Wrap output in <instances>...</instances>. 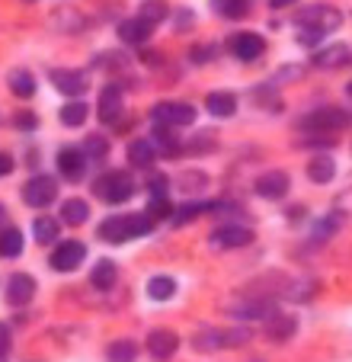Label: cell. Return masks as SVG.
I'll return each instance as SVG.
<instances>
[{
	"instance_id": "obj_1",
	"label": "cell",
	"mask_w": 352,
	"mask_h": 362,
	"mask_svg": "<svg viewBox=\"0 0 352 362\" xmlns=\"http://www.w3.org/2000/svg\"><path fill=\"white\" fill-rule=\"evenodd\" d=\"M154 228V221L148 218L144 212H135V215H119V218H106L100 225V238L109 240V244H122L129 238H141Z\"/></svg>"
},
{
	"instance_id": "obj_2",
	"label": "cell",
	"mask_w": 352,
	"mask_h": 362,
	"mask_svg": "<svg viewBox=\"0 0 352 362\" xmlns=\"http://www.w3.org/2000/svg\"><path fill=\"white\" fill-rule=\"evenodd\" d=\"M93 192L102 199V202L119 205V202H125V199H131V192H135V183H131L129 173L112 170V173H102V177L96 180Z\"/></svg>"
},
{
	"instance_id": "obj_3",
	"label": "cell",
	"mask_w": 352,
	"mask_h": 362,
	"mask_svg": "<svg viewBox=\"0 0 352 362\" xmlns=\"http://www.w3.org/2000/svg\"><path fill=\"white\" fill-rule=\"evenodd\" d=\"M298 26H307L324 35V33H333V29L343 26V13H339L336 7H327V4H314V7H307L305 13L298 16Z\"/></svg>"
},
{
	"instance_id": "obj_4",
	"label": "cell",
	"mask_w": 352,
	"mask_h": 362,
	"mask_svg": "<svg viewBox=\"0 0 352 362\" xmlns=\"http://www.w3.org/2000/svg\"><path fill=\"white\" fill-rule=\"evenodd\" d=\"M154 122L157 125H167V129H180V125H192L196 119V110H192L189 103H157L154 106Z\"/></svg>"
},
{
	"instance_id": "obj_5",
	"label": "cell",
	"mask_w": 352,
	"mask_h": 362,
	"mask_svg": "<svg viewBox=\"0 0 352 362\" xmlns=\"http://www.w3.org/2000/svg\"><path fill=\"white\" fill-rule=\"evenodd\" d=\"M54 196H58V183H54L52 177H45V173L33 177L26 186H23V199H26V205H33V209H45V205H52Z\"/></svg>"
},
{
	"instance_id": "obj_6",
	"label": "cell",
	"mask_w": 352,
	"mask_h": 362,
	"mask_svg": "<svg viewBox=\"0 0 352 362\" xmlns=\"http://www.w3.org/2000/svg\"><path fill=\"white\" fill-rule=\"evenodd\" d=\"M349 125V116H346V110H317L311 112V116L301 119V129H311V132H320V135H327V132H339Z\"/></svg>"
},
{
	"instance_id": "obj_7",
	"label": "cell",
	"mask_w": 352,
	"mask_h": 362,
	"mask_svg": "<svg viewBox=\"0 0 352 362\" xmlns=\"http://www.w3.org/2000/svg\"><path fill=\"white\" fill-rule=\"evenodd\" d=\"M83 257H87V247H83L81 240L58 244L54 253H52V269H58V273H71V269H77L83 263Z\"/></svg>"
},
{
	"instance_id": "obj_8",
	"label": "cell",
	"mask_w": 352,
	"mask_h": 362,
	"mask_svg": "<svg viewBox=\"0 0 352 362\" xmlns=\"http://www.w3.org/2000/svg\"><path fill=\"white\" fill-rule=\"evenodd\" d=\"M211 247H218V250H234V247H247L253 244V231L250 228H240V225H224V228H215L209 238Z\"/></svg>"
},
{
	"instance_id": "obj_9",
	"label": "cell",
	"mask_w": 352,
	"mask_h": 362,
	"mask_svg": "<svg viewBox=\"0 0 352 362\" xmlns=\"http://www.w3.org/2000/svg\"><path fill=\"white\" fill-rule=\"evenodd\" d=\"M58 170H61L64 180H71V183H81L83 170H87V158H83L77 148H61V151H58Z\"/></svg>"
},
{
	"instance_id": "obj_10",
	"label": "cell",
	"mask_w": 352,
	"mask_h": 362,
	"mask_svg": "<svg viewBox=\"0 0 352 362\" xmlns=\"http://www.w3.org/2000/svg\"><path fill=\"white\" fill-rule=\"evenodd\" d=\"M253 189H257V196H263V199H282L285 192H288V173L285 170H266L263 177L253 183Z\"/></svg>"
},
{
	"instance_id": "obj_11",
	"label": "cell",
	"mask_w": 352,
	"mask_h": 362,
	"mask_svg": "<svg viewBox=\"0 0 352 362\" xmlns=\"http://www.w3.org/2000/svg\"><path fill=\"white\" fill-rule=\"evenodd\" d=\"M230 48H234V55H237L240 62H257L266 52V39L259 33H240V35H234Z\"/></svg>"
},
{
	"instance_id": "obj_12",
	"label": "cell",
	"mask_w": 352,
	"mask_h": 362,
	"mask_svg": "<svg viewBox=\"0 0 352 362\" xmlns=\"http://www.w3.org/2000/svg\"><path fill=\"white\" fill-rule=\"evenodd\" d=\"M176 346H180V337H176L173 330H154V334L148 337V353L154 356L157 362L173 359Z\"/></svg>"
},
{
	"instance_id": "obj_13",
	"label": "cell",
	"mask_w": 352,
	"mask_h": 362,
	"mask_svg": "<svg viewBox=\"0 0 352 362\" xmlns=\"http://www.w3.org/2000/svg\"><path fill=\"white\" fill-rule=\"evenodd\" d=\"M52 83L58 87V93L64 96H81L87 90V74L83 71H52Z\"/></svg>"
},
{
	"instance_id": "obj_14",
	"label": "cell",
	"mask_w": 352,
	"mask_h": 362,
	"mask_svg": "<svg viewBox=\"0 0 352 362\" xmlns=\"http://www.w3.org/2000/svg\"><path fill=\"white\" fill-rule=\"evenodd\" d=\"M35 295V279L29 273H16L7 282V301L10 305H29Z\"/></svg>"
},
{
	"instance_id": "obj_15",
	"label": "cell",
	"mask_w": 352,
	"mask_h": 362,
	"mask_svg": "<svg viewBox=\"0 0 352 362\" xmlns=\"http://www.w3.org/2000/svg\"><path fill=\"white\" fill-rule=\"evenodd\" d=\"M115 116H122V90L109 83L100 93V119L102 122H115Z\"/></svg>"
},
{
	"instance_id": "obj_16",
	"label": "cell",
	"mask_w": 352,
	"mask_h": 362,
	"mask_svg": "<svg viewBox=\"0 0 352 362\" xmlns=\"http://www.w3.org/2000/svg\"><path fill=\"white\" fill-rule=\"evenodd\" d=\"M148 141L154 144V151H157V154H163V158H173V154H180V151H183L180 138H176L173 129H167V125H157L154 135H151Z\"/></svg>"
},
{
	"instance_id": "obj_17",
	"label": "cell",
	"mask_w": 352,
	"mask_h": 362,
	"mask_svg": "<svg viewBox=\"0 0 352 362\" xmlns=\"http://www.w3.org/2000/svg\"><path fill=\"white\" fill-rule=\"evenodd\" d=\"M151 33H154V26H148L144 20H122L119 23V39L129 42V45H141V42L151 39Z\"/></svg>"
},
{
	"instance_id": "obj_18",
	"label": "cell",
	"mask_w": 352,
	"mask_h": 362,
	"mask_svg": "<svg viewBox=\"0 0 352 362\" xmlns=\"http://www.w3.org/2000/svg\"><path fill=\"white\" fill-rule=\"evenodd\" d=\"M154 160H157V151H154V144H151L148 138H138V141L129 144V164L131 167H141V170H148Z\"/></svg>"
},
{
	"instance_id": "obj_19",
	"label": "cell",
	"mask_w": 352,
	"mask_h": 362,
	"mask_svg": "<svg viewBox=\"0 0 352 362\" xmlns=\"http://www.w3.org/2000/svg\"><path fill=\"white\" fill-rule=\"evenodd\" d=\"M205 110L218 119H230L234 112H237V100H234V93H209Z\"/></svg>"
},
{
	"instance_id": "obj_20",
	"label": "cell",
	"mask_w": 352,
	"mask_h": 362,
	"mask_svg": "<svg viewBox=\"0 0 352 362\" xmlns=\"http://www.w3.org/2000/svg\"><path fill=\"white\" fill-rule=\"evenodd\" d=\"M295 327H298V321L291 315H269L266 334H269V340H288V337L295 334Z\"/></svg>"
},
{
	"instance_id": "obj_21",
	"label": "cell",
	"mask_w": 352,
	"mask_h": 362,
	"mask_svg": "<svg viewBox=\"0 0 352 362\" xmlns=\"http://www.w3.org/2000/svg\"><path fill=\"white\" fill-rule=\"evenodd\" d=\"M314 64H317V68H343V64H349V48L346 45L324 48V52L314 55Z\"/></svg>"
},
{
	"instance_id": "obj_22",
	"label": "cell",
	"mask_w": 352,
	"mask_h": 362,
	"mask_svg": "<svg viewBox=\"0 0 352 362\" xmlns=\"http://www.w3.org/2000/svg\"><path fill=\"white\" fill-rule=\"evenodd\" d=\"M211 7H215V13L228 16V20H244V16H250V0H211Z\"/></svg>"
},
{
	"instance_id": "obj_23",
	"label": "cell",
	"mask_w": 352,
	"mask_h": 362,
	"mask_svg": "<svg viewBox=\"0 0 352 362\" xmlns=\"http://www.w3.org/2000/svg\"><path fill=\"white\" fill-rule=\"evenodd\" d=\"M307 177H311L314 183H330V180L336 177V164H333V158H327V154L314 158L311 164H307Z\"/></svg>"
},
{
	"instance_id": "obj_24",
	"label": "cell",
	"mask_w": 352,
	"mask_h": 362,
	"mask_svg": "<svg viewBox=\"0 0 352 362\" xmlns=\"http://www.w3.org/2000/svg\"><path fill=\"white\" fill-rule=\"evenodd\" d=\"M115 279H119V269H115L112 260H100L93 269V286L100 288V292H109V288L115 286Z\"/></svg>"
},
{
	"instance_id": "obj_25",
	"label": "cell",
	"mask_w": 352,
	"mask_h": 362,
	"mask_svg": "<svg viewBox=\"0 0 352 362\" xmlns=\"http://www.w3.org/2000/svg\"><path fill=\"white\" fill-rule=\"evenodd\" d=\"M138 20H144L148 26H157V23H163L167 20V13H170V7H167V0H144L141 4V10H138Z\"/></svg>"
},
{
	"instance_id": "obj_26",
	"label": "cell",
	"mask_w": 352,
	"mask_h": 362,
	"mask_svg": "<svg viewBox=\"0 0 352 362\" xmlns=\"http://www.w3.org/2000/svg\"><path fill=\"white\" fill-rule=\"evenodd\" d=\"M61 218L68 221V225H83V221L90 218V205L83 202V199H68V202L61 205Z\"/></svg>"
},
{
	"instance_id": "obj_27",
	"label": "cell",
	"mask_w": 352,
	"mask_h": 362,
	"mask_svg": "<svg viewBox=\"0 0 352 362\" xmlns=\"http://www.w3.org/2000/svg\"><path fill=\"white\" fill-rule=\"evenodd\" d=\"M20 253H23V231L20 228L0 231V257H20Z\"/></svg>"
},
{
	"instance_id": "obj_28",
	"label": "cell",
	"mask_w": 352,
	"mask_h": 362,
	"mask_svg": "<svg viewBox=\"0 0 352 362\" xmlns=\"http://www.w3.org/2000/svg\"><path fill=\"white\" fill-rule=\"evenodd\" d=\"M7 83H10V90H13L16 96H23V100L35 93V77L29 74V71H10Z\"/></svg>"
},
{
	"instance_id": "obj_29",
	"label": "cell",
	"mask_w": 352,
	"mask_h": 362,
	"mask_svg": "<svg viewBox=\"0 0 352 362\" xmlns=\"http://www.w3.org/2000/svg\"><path fill=\"white\" fill-rule=\"evenodd\" d=\"M87 116H90V110H87V103H81V100L68 103L61 110V122L68 125V129H81V125L87 122Z\"/></svg>"
},
{
	"instance_id": "obj_30",
	"label": "cell",
	"mask_w": 352,
	"mask_h": 362,
	"mask_svg": "<svg viewBox=\"0 0 352 362\" xmlns=\"http://www.w3.org/2000/svg\"><path fill=\"white\" fill-rule=\"evenodd\" d=\"M106 356H109V362H135L138 346L131 340H115V343H109Z\"/></svg>"
},
{
	"instance_id": "obj_31",
	"label": "cell",
	"mask_w": 352,
	"mask_h": 362,
	"mask_svg": "<svg viewBox=\"0 0 352 362\" xmlns=\"http://www.w3.org/2000/svg\"><path fill=\"white\" fill-rule=\"evenodd\" d=\"M148 295L154 301H167L176 295V282L170 279V276H154V279L148 282Z\"/></svg>"
},
{
	"instance_id": "obj_32",
	"label": "cell",
	"mask_w": 352,
	"mask_h": 362,
	"mask_svg": "<svg viewBox=\"0 0 352 362\" xmlns=\"http://www.w3.org/2000/svg\"><path fill=\"white\" fill-rule=\"evenodd\" d=\"M35 240L39 244H52V240H58V221L54 218H35Z\"/></svg>"
},
{
	"instance_id": "obj_33",
	"label": "cell",
	"mask_w": 352,
	"mask_h": 362,
	"mask_svg": "<svg viewBox=\"0 0 352 362\" xmlns=\"http://www.w3.org/2000/svg\"><path fill=\"white\" fill-rule=\"evenodd\" d=\"M192 343H196V349H205V353H211V349L221 346V330L205 327V330H199V334L192 337Z\"/></svg>"
},
{
	"instance_id": "obj_34",
	"label": "cell",
	"mask_w": 352,
	"mask_h": 362,
	"mask_svg": "<svg viewBox=\"0 0 352 362\" xmlns=\"http://www.w3.org/2000/svg\"><path fill=\"white\" fill-rule=\"evenodd\" d=\"M83 158H106L109 154V141L102 135H90L87 141H83Z\"/></svg>"
},
{
	"instance_id": "obj_35",
	"label": "cell",
	"mask_w": 352,
	"mask_h": 362,
	"mask_svg": "<svg viewBox=\"0 0 352 362\" xmlns=\"http://www.w3.org/2000/svg\"><path fill=\"white\" fill-rule=\"evenodd\" d=\"M250 330L247 327H240V330H221V346H244V343H250Z\"/></svg>"
},
{
	"instance_id": "obj_36",
	"label": "cell",
	"mask_w": 352,
	"mask_h": 362,
	"mask_svg": "<svg viewBox=\"0 0 352 362\" xmlns=\"http://www.w3.org/2000/svg\"><path fill=\"white\" fill-rule=\"evenodd\" d=\"M199 212H205V205L189 202V205H183V209H176V212H170V215H173V225H186V221H192Z\"/></svg>"
},
{
	"instance_id": "obj_37",
	"label": "cell",
	"mask_w": 352,
	"mask_h": 362,
	"mask_svg": "<svg viewBox=\"0 0 352 362\" xmlns=\"http://www.w3.org/2000/svg\"><path fill=\"white\" fill-rule=\"evenodd\" d=\"M54 23L61 29H83V20L74 13V10H58V13H54Z\"/></svg>"
},
{
	"instance_id": "obj_38",
	"label": "cell",
	"mask_w": 352,
	"mask_h": 362,
	"mask_svg": "<svg viewBox=\"0 0 352 362\" xmlns=\"http://www.w3.org/2000/svg\"><path fill=\"white\" fill-rule=\"evenodd\" d=\"M215 52H218L215 45H196L189 52V58H192V62H199V64H205V62H211V58H215Z\"/></svg>"
},
{
	"instance_id": "obj_39",
	"label": "cell",
	"mask_w": 352,
	"mask_h": 362,
	"mask_svg": "<svg viewBox=\"0 0 352 362\" xmlns=\"http://www.w3.org/2000/svg\"><path fill=\"white\" fill-rule=\"evenodd\" d=\"M167 189H170V180L160 177V173H154V177H151V196L163 199V196H167Z\"/></svg>"
},
{
	"instance_id": "obj_40",
	"label": "cell",
	"mask_w": 352,
	"mask_h": 362,
	"mask_svg": "<svg viewBox=\"0 0 352 362\" xmlns=\"http://www.w3.org/2000/svg\"><path fill=\"white\" fill-rule=\"evenodd\" d=\"M205 183H209V180H205V173H186V177L180 180V186H183V189H202Z\"/></svg>"
},
{
	"instance_id": "obj_41",
	"label": "cell",
	"mask_w": 352,
	"mask_h": 362,
	"mask_svg": "<svg viewBox=\"0 0 352 362\" xmlns=\"http://www.w3.org/2000/svg\"><path fill=\"white\" fill-rule=\"evenodd\" d=\"M311 292H314V282H298V286H291V295H288V298L307 301V298H311Z\"/></svg>"
},
{
	"instance_id": "obj_42",
	"label": "cell",
	"mask_w": 352,
	"mask_h": 362,
	"mask_svg": "<svg viewBox=\"0 0 352 362\" xmlns=\"http://www.w3.org/2000/svg\"><path fill=\"white\" fill-rule=\"evenodd\" d=\"M16 129H35V125H39V119L33 116V112H16Z\"/></svg>"
},
{
	"instance_id": "obj_43",
	"label": "cell",
	"mask_w": 352,
	"mask_h": 362,
	"mask_svg": "<svg viewBox=\"0 0 352 362\" xmlns=\"http://www.w3.org/2000/svg\"><path fill=\"white\" fill-rule=\"evenodd\" d=\"M10 170H13V158H10V154H0V177H7Z\"/></svg>"
},
{
	"instance_id": "obj_44",
	"label": "cell",
	"mask_w": 352,
	"mask_h": 362,
	"mask_svg": "<svg viewBox=\"0 0 352 362\" xmlns=\"http://www.w3.org/2000/svg\"><path fill=\"white\" fill-rule=\"evenodd\" d=\"M7 346H10V330L4 327V324H0V356L7 353Z\"/></svg>"
},
{
	"instance_id": "obj_45",
	"label": "cell",
	"mask_w": 352,
	"mask_h": 362,
	"mask_svg": "<svg viewBox=\"0 0 352 362\" xmlns=\"http://www.w3.org/2000/svg\"><path fill=\"white\" fill-rule=\"evenodd\" d=\"M291 4H298V0H272V10H282V7H291Z\"/></svg>"
}]
</instances>
